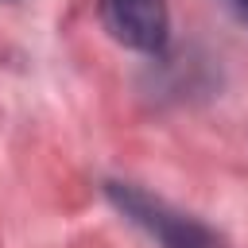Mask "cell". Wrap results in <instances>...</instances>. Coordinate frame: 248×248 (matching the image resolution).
I'll use <instances>...</instances> for the list:
<instances>
[{"label": "cell", "instance_id": "2", "mask_svg": "<svg viewBox=\"0 0 248 248\" xmlns=\"http://www.w3.org/2000/svg\"><path fill=\"white\" fill-rule=\"evenodd\" d=\"M105 23L116 43L132 50H163L167 43V0H101Z\"/></svg>", "mask_w": 248, "mask_h": 248}, {"label": "cell", "instance_id": "1", "mask_svg": "<svg viewBox=\"0 0 248 248\" xmlns=\"http://www.w3.org/2000/svg\"><path fill=\"white\" fill-rule=\"evenodd\" d=\"M112 198L120 202V209L128 217H136L143 229H151L163 240V248H213V236L198 221H190L182 213H170L163 202H151L147 194H140L132 186H112Z\"/></svg>", "mask_w": 248, "mask_h": 248}, {"label": "cell", "instance_id": "3", "mask_svg": "<svg viewBox=\"0 0 248 248\" xmlns=\"http://www.w3.org/2000/svg\"><path fill=\"white\" fill-rule=\"evenodd\" d=\"M225 4L236 12V19H244V23H248V0H225Z\"/></svg>", "mask_w": 248, "mask_h": 248}]
</instances>
